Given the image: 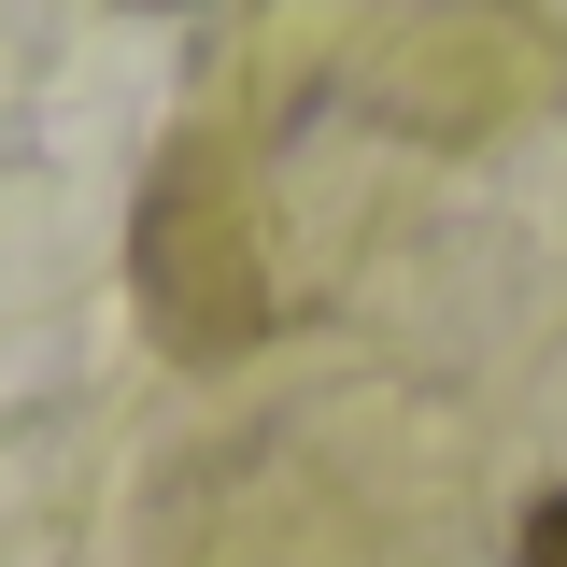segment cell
<instances>
[{
	"instance_id": "1",
	"label": "cell",
	"mask_w": 567,
	"mask_h": 567,
	"mask_svg": "<svg viewBox=\"0 0 567 567\" xmlns=\"http://www.w3.org/2000/svg\"><path fill=\"white\" fill-rule=\"evenodd\" d=\"M525 567H567V496L539 511V525H525Z\"/></svg>"
}]
</instances>
